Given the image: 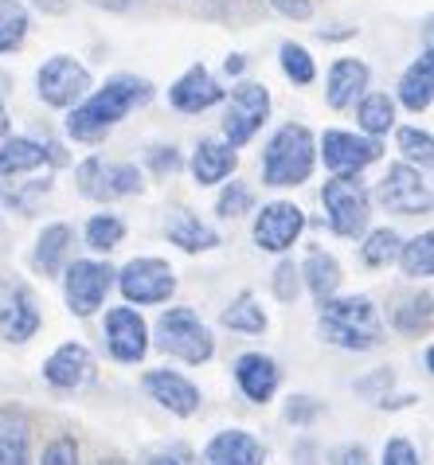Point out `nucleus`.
<instances>
[{
  "mask_svg": "<svg viewBox=\"0 0 434 465\" xmlns=\"http://www.w3.org/2000/svg\"><path fill=\"white\" fill-rule=\"evenodd\" d=\"M149 98H153V86L145 79H137V74H118V79H110L102 90H94L83 106L71 110L67 129H71L74 141H98V137H106L130 110L145 106Z\"/></svg>",
  "mask_w": 434,
  "mask_h": 465,
  "instance_id": "nucleus-1",
  "label": "nucleus"
},
{
  "mask_svg": "<svg viewBox=\"0 0 434 465\" xmlns=\"http://www.w3.org/2000/svg\"><path fill=\"white\" fill-rule=\"evenodd\" d=\"M321 337L337 348H352V352H368L384 337L380 313L368 297H325L321 302Z\"/></svg>",
  "mask_w": 434,
  "mask_h": 465,
  "instance_id": "nucleus-2",
  "label": "nucleus"
},
{
  "mask_svg": "<svg viewBox=\"0 0 434 465\" xmlns=\"http://www.w3.org/2000/svg\"><path fill=\"white\" fill-rule=\"evenodd\" d=\"M317 161L313 134L305 125H282L262 153V180L271 188H298L310 180Z\"/></svg>",
  "mask_w": 434,
  "mask_h": 465,
  "instance_id": "nucleus-3",
  "label": "nucleus"
},
{
  "mask_svg": "<svg viewBox=\"0 0 434 465\" xmlns=\"http://www.w3.org/2000/svg\"><path fill=\"white\" fill-rule=\"evenodd\" d=\"M157 344L164 348L169 356L184 360V364H208L212 352H215V341L208 325L192 313V309H164L161 321H157Z\"/></svg>",
  "mask_w": 434,
  "mask_h": 465,
  "instance_id": "nucleus-4",
  "label": "nucleus"
},
{
  "mask_svg": "<svg viewBox=\"0 0 434 465\" xmlns=\"http://www.w3.org/2000/svg\"><path fill=\"white\" fill-rule=\"evenodd\" d=\"M321 203H325L329 227H333L337 235H344V239L364 235L372 208H368V192L356 184V180H349V176L329 180V184L321 188Z\"/></svg>",
  "mask_w": 434,
  "mask_h": 465,
  "instance_id": "nucleus-5",
  "label": "nucleus"
},
{
  "mask_svg": "<svg viewBox=\"0 0 434 465\" xmlns=\"http://www.w3.org/2000/svg\"><path fill=\"white\" fill-rule=\"evenodd\" d=\"M271 114V94L266 86L259 83H239L232 90V102H227V118H223V134H227V145L239 149L259 134V125L266 122Z\"/></svg>",
  "mask_w": 434,
  "mask_h": 465,
  "instance_id": "nucleus-6",
  "label": "nucleus"
},
{
  "mask_svg": "<svg viewBox=\"0 0 434 465\" xmlns=\"http://www.w3.org/2000/svg\"><path fill=\"white\" fill-rule=\"evenodd\" d=\"M118 286L137 305H161L173 297L176 278H173V266L161 262V258H133L118 274Z\"/></svg>",
  "mask_w": 434,
  "mask_h": 465,
  "instance_id": "nucleus-7",
  "label": "nucleus"
},
{
  "mask_svg": "<svg viewBox=\"0 0 434 465\" xmlns=\"http://www.w3.org/2000/svg\"><path fill=\"white\" fill-rule=\"evenodd\" d=\"M79 188L91 200H122L142 188V173H137V164H113L91 157L79 164Z\"/></svg>",
  "mask_w": 434,
  "mask_h": 465,
  "instance_id": "nucleus-8",
  "label": "nucleus"
},
{
  "mask_svg": "<svg viewBox=\"0 0 434 465\" xmlns=\"http://www.w3.org/2000/svg\"><path fill=\"white\" fill-rule=\"evenodd\" d=\"M40 329V305L24 282L0 278V337L12 344H24Z\"/></svg>",
  "mask_w": 434,
  "mask_h": 465,
  "instance_id": "nucleus-9",
  "label": "nucleus"
},
{
  "mask_svg": "<svg viewBox=\"0 0 434 465\" xmlns=\"http://www.w3.org/2000/svg\"><path fill=\"white\" fill-rule=\"evenodd\" d=\"M86 90H91V71H86L83 63H74L71 55H55L40 67V98L47 106L67 110L86 94Z\"/></svg>",
  "mask_w": 434,
  "mask_h": 465,
  "instance_id": "nucleus-10",
  "label": "nucleus"
},
{
  "mask_svg": "<svg viewBox=\"0 0 434 465\" xmlns=\"http://www.w3.org/2000/svg\"><path fill=\"white\" fill-rule=\"evenodd\" d=\"M380 153H384V149H380V141L344 134V129H329V134L321 137L325 169H333L337 176H356L360 169H368V164H372Z\"/></svg>",
  "mask_w": 434,
  "mask_h": 465,
  "instance_id": "nucleus-11",
  "label": "nucleus"
},
{
  "mask_svg": "<svg viewBox=\"0 0 434 465\" xmlns=\"http://www.w3.org/2000/svg\"><path fill=\"white\" fill-rule=\"evenodd\" d=\"M380 200H384L388 212H399V215H419L430 208V184L419 169L411 164H391L388 176L380 180Z\"/></svg>",
  "mask_w": 434,
  "mask_h": 465,
  "instance_id": "nucleus-12",
  "label": "nucleus"
},
{
  "mask_svg": "<svg viewBox=\"0 0 434 465\" xmlns=\"http://www.w3.org/2000/svg\"><path fill=\"white\" fill-rule=\"evenodd\" d=\"M106 344H110V356L122 360V364H137L145 352H149V329L137 309L130 305H118L106 313Z\"/></svg>",
  "mask_w": 434,
  "mask_h": 465,
  "instance_id": "nucleus-13",
  "label": "nucleus"
},
{
  "mask_svg": "<svg viewBox=\"0 0 434 465\" xmlns=\"http://www.w3.org/2000/svg\"><path fill=\"white\" fill-rule=\"evenodd\" d=\"M301 227H305V212L301 208H293V203H266L262 215L254 219V242H259L262 251H271V254H282L293 247V239L301 235Z\"/></svg>",
  "mask_w": 434,
  "mask_h": 465,
  "instance_id": "nucleus-14",
  "label": "nucleus"
},
{
  "mask_svg": "<svg viewBox=\"0 0 434 465\" xmlns=\"http://www.w3.org/2000/svg\"><path fill=\"white\" fill-rule=\"evenodd\" d=\"M110 266L102 262H74L67 270V305L74 317H91L94 309H102V302H106V290H110Z\"/></svg>",
  "mask_w": 434,
  "mask_h": 465,
  "instance_id": "nucleus-15",
  "label": "nucleus"
},
{
  "mask_svg": "<svg viewBox=\"0 0 434 465\" xmlns=\"http://www.w3.org/2000/svg\"><path fill=\"white\" fill-rule=\"evenodd\" d=\"M44 380L59 391H74V387H86L94 380V360L83 344H63L47 356L44 364Z\"/></svg>",
  "mask_w": 434,
  "mask_h": 465,
  "instance_id": "nucleus-16",
  "label": "nucleus"
},
{
  "mask_svg": "<svg viewBox=\"0 0 434 465\" xmlns=\"http://www.w3.org/2000/svg\"><path fill=\"white\" fill-rule=\"evenodd\" d=\"M145 391L157 399V403L164 411H173V415H196V407H200V391H196V383H188L184 376H176V371H145Z\"/></svg>",
  "mask_w": 434,
  "mask_h": 465,
  "instance_id": "nucleus-17",
  "label": "nucleus"
},
{
  "mask_svg": "<svg viewBox=\"0 0 434 465\" xmlns=\"http://www.w3.org/2000/svg\"><path fill=\"white\" fill-rule=\"evenodd\" d=\"M169 102L184 114H200V110H212L215 102H223V90L203 67H188L181 79L169 86Z\"/></svg>",
  "mask_w": 434,
  "mask_h": 465,
  "instance_id": "nucleus-18",
  "label": "nucleus"
},
{
  "mask_svg": "<svg viewBox=\"0 0 434 465\" xmlns=\"http://www.w3.org/2000/svg\"><path fill=\"white\" fill-rule=\"evenodd\" d=\"M278 380H282V371H278V364L271 356L247 352V356L235 360V383L251 403H266V399L278 391Z\"/></svg>",
  "mask_w": 434,
  "mask_h": 465,
  "instance_id": "nucleus-19",
  "label": "nucleus"
},
{
  "mask_svg": "<svg viewBox=\"0 0 434 465\" xmlns=\"http://www.w3.org/2000/svg\"><path fill=\"white\" fill-rule=\"evenodd\" d=\"M266 454L247 430H223L203 450V465H262Z\"/></svg>",
  "mask_w": 434,
  "mask_h": 465,
  "instance_id": "nucleus-20",
  "label": "nucleus"
},
{
  "mask_svg": "<svg viewBox=\"0 0 434 465\" xmlns=\"http://www.w3.org/2000/svg\"><path fill=\"white\" fill-rule=\"evenodd\" d=\"M364 90H368V67L360 59H337L329 67V106L333 110L352 106L356 98H364Z\"/></svg>",
  "mask_w": 434,
  "mask_h": 465,
  "instance_id": "nucleus-21",
  "label": "nucleus"
},
{
  "mask_svg": "<svg viewBox=\"0 0 434 465\" xmlns=\"http://www.w3.org/2000/svg\"><path fill=\"white\" fill-rule=\"evenodd\" d=\"M235 149L227 141H200L196 145V157H192V176L196 184H220L235 173Z\"/></svg>",
  "mask_w": 434,
  "mask_h": 465,
  "instance_id": "nucleus-22",
  "label": "nucleus"
},
{
  "mask_svg": "<svg viewBox=\"0 0 434 465\" xmlns=\"http://www.w3.org/2000/svg\"><path fill=\"white\" fill-rule=\"evenodd\" d=\"M47 157L59 161V149H44L40 141H32V137H12L0 145V176L32 173V169H40Z\"/></svg>",
  "mask_w": 434,
  "mask_h": 465,
  "instance_id": "nucleus-23",
  "label": "nucleus"
},
{
  "mask_svg": "<svg viewBox=\"0 0 434 465\" xmlns=\"http://www.w3.org/2000/svg\"><path fill=\"white\" fill-rule=\"evenodd\" d=\"M434 98V63H430V51L419 55V63L407 67V74L399 79V102L411 114H423Z\"/></svg>",
  "mask_w": 434,
  "mask_h": 465,
  "instance_id": "nucleus-24",
  "label": "nucleus"
},
{
  "mask_svg": "<svg viewBox=\"0 0 434 465\" xmlns=\"http://www.w3.org/2000/svg\"><path fill=\"white\" fill-rule=\"evenodd\" d=\"M164 231H169V239H173L181 251H188V254L220 247V235H215L208 223H200L192 212H173V215H169V227H164Z\"/></svg>",
  "mask_w": 434,
  "mask_h": 465,
  "instance_id": "nucleus-25",
  "label": "nucleus"
},
{
  "mask_svg": "<svg viewBox=\"0 0 434 465\" xmlns=\"http://www.w3.org/2000/svg\"><path fill=\"white\" fill-rule=\"evenodd\" d=\"M298 274L305 278V286H310V293L317 297V302L333 297L337 286H340V266H337V258L325 254V251H310V254H305V262H301Z\"/></svg>",
  "mask_w": 434,
  "mask_h": 465,
  "instance_id": "nucleus-26",
  "label": "nucleus"
},
{
  "mask_svg": "<svg viewBox=\"0 0 434 465\" xmlns=\"http://www.w3.org/2000/svg\"><path fill=\"white\" fill-rule=\"evenodd\" d=\"M67 247H71V227H67V223L44 227L40 242H35V254H32L35 270H44L47 278H55L59 270H63V258H67Z\"/></svg>",
  "mask_w": 434,
  "mask_h": 465,
  "instance_id": "nucleus-27",
  "label": "nucleus"
},
{
  "mask_svg": "<svg viewBox=\"0 0 434 465\" xmlns=\"http://www.w3.org/2000/svg\"><path fill=\"white\" fill-rule=\"evenodd\" d=\"M0 465H32L28 422H24L16 411H0Z\"/></svg>",
  "mask_w": 434,
  "mask_h": 465,
  "instance_id": "nucleus-28",
  "label": "nucleus"
},
{
  "mask_svg": "<svg viewBox=\"0 0 434 465\" xmlns=\"http://www.w3.org/2000/svg\"><path fill=\"white\" fill-rule=\"evenodd\" d=\"M220 321L235 332H262L266 329V313L259 309V302H254V293H239L235 302L223 309Z\"/></svg>",
  "mask_w": 434,
  "mask_h": 465,
  "instance_id": "nucleus-29",
  "label": "nucleus"
},
{
  "mask_svg": "<svg viewBox=\"0 0 434 465\" xmlns=\"http://www.w3.org/2000/svg\"><path fill=\"white\" fill-rule=\"evenodd\" d=\"M395 258L403 262L407 278H430V270H434V235H430V231H423L419 239L403 242Z\"/></svg>",
  "mask_w": 434,
  "mask_h": 465,
  "instance_id": "nucleus-30",
  "label": "nucleus"
},
{
  "mask_svg": "<svg viewBox=\"0 0 434 465\" xmlns=\"http://www.w3.org/2000/svg\"><path fill=\"white\" fill-rule=\"evenodd\" d=\"M28 35V12H24L16 0H0V55L5 51H16Z\"/></svg>",
  "mask_w": 434,
  "mask_h": 465,
  "instance_id": "nucleus-31",
  "label": "nucleus"
},
{
  "mask_svg": "<svg viewBox=\"0 0 434 465\" xmlns=\"http://www.w3.org/2000/svg\"><path fill=\"white\" fill-rule=\"evenodd\" d=\"M360 125H364V134H388V129L395 125V102L388 94H364L360 102Z\"/></svg>",
  "mask_w": 434,
  "mask_h": 465,
  "instance_id": "nucleus-32",
  "label": "nucleus"
},
{
  "mask_svg": "<svg viewBox=\"0 0 434 465\" xmlns=\"http://www.w3.org/2000/svg\"><path fill=\"white\" fill-rule=\"evenodd\" d=\"M399 247H403V239L395 235L391 227H380V231H372V235L364 239L360 254H364V262H368V266H388L391 258L399 254Z\"/></svg>",
  "mask_w": 434,
  "mask_h": 465,
  "instance_id": "nucleus-33",
  "label": "nucleus"
},
{
  "mask_svg": "<svg viewBox=\"0 0 434 465\" xmlns=\"http://www.w3.org/2000/svg\"><path fill=\"white\" fill-rule=\"evenodd\" d=\"M125 235V223L118 215H94L91 223H86V247L91 251H113Z\"/></svg>",
  "mask_w": 434,
  "mask_h": 465,
  "instance_id": "nucleus-34",
  "label": "nucleus"
},
{
  "mask_svg": "<svg viewBox=\"0 0 434 465\" xmlns=\"http://www.w3.org/2000/svg\"><path fill=\"white\" fill-rule=\"evenodd\" d=\"M395 329L399 332H427L430 329V293L407 297V302L395 309Z\"/></svg>",
  "mask_w": 434,
  "mask_h": 465,
  "instance_id": "nucleus-35",
  "label": "nucleus"
},
{
  "mask_svg": "<svg viewBox=\"0 0 434 465\" xmlns=\"http://www.w3.org/2000/svg\"><path fill=\"white\" fill-rule=\"evenodd\" d=\"M278 59H282V71H286V79H290V83H298V86H310V83H313L317 67H313L310 51H305L301 44H282Z\"/></svg>",
  "mask_w": 434,
  "mask_h": 465,
  "instance_id": "nucleus-36",
  "label": "nucleus"
},
{
  "mask_svg": "<svg viewBox=\"0 0 434 465\" xmlns=\"http://www.w3.org/2000/svg\"><path fill=\"white\" fill-rule=\"evenodd\" d=\"M399 153L407 161H419L427 169V164L434 161V141H430V134L427 129H399Z\"/></svg>",
  "mask_w": 434,
  "mask_h": 465,
  "instance_id": "nucleus-37",
  "label": "nucleus"
},
{
  "mask_svg": "<svg viewBox=\"0 0 434 465\" xmlns=\"http://www.w3.org/2000/svg\"><path fill=\"white\" fill-rule=\"evenodd\" d=\"M251 203H254V192L235 180V184H227V188L220 192V200H215V212H220L223 219H235V215H247Z\"/></svg>",
  "mask_w": 434,
  "mask_h": 465,
  "instance_id": "nucleus-38",
  "label": "nucleus"
},
{
  "mask_svg": "<svg viewBox=\"0 0 434 465\" xmlns=\"http://www.w3.org/2000/svg\"><path fill=\"white\" fill-rule=\"evenodd\" d=\"M298 286H301V274L293 262H282L274 270V293L282 297V302H293V297H298Z\"/></svg>",
  "mask_w": 434,
  "mask_h": 465,
  "instance_id": "nucleus-39",
  "label": "nucleus"
},
{
  "mask_svg": "<svg viewBox=\"0 0 434 465\" xmlns=\"http://www.w3.org/2000/svg\"><path fill=\"white\" fill-rule=\"evenodd\" d=\"M44 465H79V446H74V438H55V442L44 450Z\"/></svg>",
  "mask_w": 434,
  "mask_h": 465,
  "instance_id": "nucleus-40",
  "label": "nucleus"
},
{
  "mask_svg": "<svg viewBox=\"0 0 434 465\" xmlns=\"http://www.w3.org/2000/svg\"><path fill=\"white\" fill-rule=\"evenodd\" d=\"M384 465H419V454L407 438H391L384 446Z\"/></svg>",
  "mask_w": 434,
  "mask_h": 465,
  "instance_id": "nucleus-41",
  "label": "nucleus"
},
{
  "mask_svg": "<svg viewBox=\"0 0 434 465\" xmlns=\"http://www.w3.org/2000/svg\"><path fill=\"white\" fill-rule=\"evenodd\" d=\"M317 411H321V407H317L310 395H298V399H290V407H286V419H290V422H310V419L317 415Z\"/></svg>",
  "mask_w": 434,
  "mask_h": 465,
  "instance_id": "nucleus-42",
  "label": "nucleus"
},
{
  "mask_svg": "<svg viewBox=\"0 0 434 465\" xmlns=\"http://www.w3.org/2000/svg\"><path fill=\"white\" fill-rule=\"evenodd\" d=\"M149 164H153L157 173H176V169H181V153H176L173 145H169V149H153Z\"/></svg>",
  "mask_w": 434,
  "mask_h": 465,
  "instance_id": "nucleus-43",
  "label": "nucleus"
},
{
  "mask_svg": "<svg viewBox=\"0 0 434 465\" xmlns=\"http://www.w3.org/2000/svg\"><path fill=\"white\" fill-rule=\"evenodd\" d=\"M271 5L290 20H310V12H313L310 0H271Z\"/></svg>",
  "mask_w": 434,
  "mask_h": 465,
  "instance_id": "nucleus-44",
  "label": "nucleus"
},
{
  "mask_svg": "<svg viewBox=\"0 0 434 465\" xmlns=\"http://www.w3.org/2000/svg\"><path fill=\"white\" fill-rule=\"evenodd\" d=\"M333 465H368V450L364 446H340L333 454Z\"/></svg>",
  "mask_w": 434,
  "mask_h": 465,
  "instance_id": "nucleus-45",
  "label": "nucleus"
},
{
  "mask_svg": "<svg viewBox=\"0 0 434 465\" xmlns=\"http://www.w3.org/2000/svg\"><path fill=\"white\" fill-rule=\"evenodd\" d=\"M149 465H188V458L181 454V450H169V454H153Z\"/></svg>",
  "mask_w": 434,
  "mask_h": 465,
  "instance_id": "nucleus-46",
  "label": "nucleus"
},
{
  "mask_svg": "<svg viewBox=\"0 0 434 465\" xmlns=\"http://www.w3.org/2000/svg\"><path fill=\"white\" fill-rule=\"evenodd\" d=\"M223 67H227V74H239L242 67H247V63H242V55H232V59L223 63Z\"/></svg>",
  "mask_w": 434,
  "mask_h": 465,
  "instance_id": "nucleus-47",
  "label": "nucleus"
},
{
  "mask_svg": "<svg viewBox=\"0 0 434 465\" xmlns=\"http://www.w3.org/2000/svg\"><path fill=\"white\" fill-rule=\"evenodd\" d=\"M8 134V114H5V106H0V137Z\"/></svg>",
  "mask_w": 434,
  "mask_h": 465,
  "instance_id": "nucleus-48",
  "label": "nucleus"
},
{
  "mask_svg": "<svg viewBox=\"0 0 434 465\" xmlns=\"http://www.w3.org/2000/svg\"><path fill=\"white\" fill-rule=\"evenodd\" d=\"M102 465H118V461H102Z\"/></svg>",
  "mask_w": 434,
  "mask_h": 465,
  "instance_id": "nucleus-49",
  "label": "nucleus"
}]
</instances>
